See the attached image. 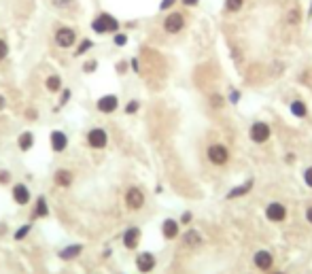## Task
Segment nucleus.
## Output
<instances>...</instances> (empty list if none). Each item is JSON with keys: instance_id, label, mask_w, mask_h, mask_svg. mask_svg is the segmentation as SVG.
Wrapping results in <instances>:
<instances>
[{"instance_id": "40", "label": "nucleus", "mask_w": 312, "mask_h": 274, "mask_svg": "<svg viewBox=\"0 0 312 274\" xmlns=\"http://www.w3.org/2000/svg\"><path fill=\"white\" fill-rule=\"evenodd\" d=\"M2 109H4V98L0 96V111H2Z\"/></svg>"}, {"instance_id": "3", "label": "nucleus", "mask_w": 312, "mask_h": 274, "mask_svg": "<svg viewBox=\"0 0 312 274\" xmlns=\"http://www.w3.org/2000/svg\"><path fill=\"white\" fill-rule=\"evenodd\" d=\"M75 30L73 28H60L58 34H55V43H58L62 49H68V47H73L75 45Z\"/></svg>"}, {"instance_id": "28", "label": "nucleus", "mask_w": 312, "mask_h": 274, "mask_svg": "<svg viewBox=\"0 0 312 274\" xmlns=\"http://www.w3.org/2000/svg\"><path fill=\"white\" fill-rule=\"evenodd\" d=\"M289 22H291V24H300V13H297L295 9L289 13Z\"/></svg>"}, {"instance_id": "39", "label": "nucleus", "mask_w": 312, "mask_h": 274, "mask_svg": "<svg viewBox=\"0 0 312 274\" xmlns=\"http://www.w3.org/2000/svg\"><path fill=\"white\" fill-rule=\"evenodd\" d=\"M183 2H185L187 6H191V4H195V2H197V0H183Z\"/></svg>"}, {"instance_id": "18", "label": "nucleus", "mask_w": 312, "mask_h": 274, "mask_svg": "<svg viewBox=\"0 0 312 274\" xmlns=\"http://www.w3.org/2000/svg\"><path fill=\"white\" fill-rule=\"evenodd\" d=\"M251 187H253V179H249V181L244 183V185H240V187H234L232 192L228 194V198H238V196H244V194L249 192Z\"/></svg>"}, {"instance_id": "32", "label": "nucleus", "mask_w": 312, "mask_h": 274, "mask_svg": "<svg viewBox=\"0 0 312 274\" xmlns=\"http://www.w3.org/2000/svg\"><path fill=\"white\" fill-rule=\"evenodd\" d=\"M304 179H306V185L312 187V168H308L306 174H304Z\"/></svg>"}, {"instance_id": "22", "label": "nucleus", "mask_w": 312, "mask_h": 274, "mask_svg": "<svg viewBox=\"0 0 312 274\" xmlns=\"http://www.w3.org/2000/svg\"><path fill=\"white\" fill-rule=\"evenodd\" d=\"M242 2H244V0H225V9H228V11H240V9H242Z\"/></svg>"}, {"instance_id": "19", "label": "nucleus", "mask_w": 312, "mask_h": 274, "mask_svg": "<svg viewBox=\"0 0 312 274\" xmlns=\"http://www.w3.org/2000/svg\"><path fill=\"white\" fill-rule=\"evenodd\" d=\"M81 251H83V247H81V244H75V247H68V249L60 251V257H62V259H73V257H77V255H79Z\"/></svg>"}, {"instance_id": "12", "label": "nucleus", "mask_w": 312, "mask_h": 274, "mask_svg": "<svg viewBox=\"0 0 312 274\" xmlns=\"http://www.w3.org/2000/svg\"><path fill=\"white\" fill-rule=\"evenodd\" d=\"M13 198H15L17 204H28V200H30V192H28L26 185H15L13 187Z\"/></svg>"}, {"instance_id": "15", "label": "nucleus", "mask_w": 312, "mask_h": 274, "mask_svg": "<svg viewBox=\"0 0 312 274\" xmlns=\"http://www.w3.org/2000/svg\"><path fill=\"white\" fill-rule=\"evenodd\" d=\"M183 242H185L187 247H197V244H202V236L197 234L195 230H187L185 236H183Z\"/></svg>"}, {"instance_id": "33", "label": "nucleus", "mask_w": 312, "mask_h": 274, "mask_svg": "<svg viewBox=\"0 0 312 274\" xmlns=\"http://www.w3.org/2000/svg\"><path fill=\"white\" fill-rule=\"evenodd\" d=\"M176 2V0H164V2H161V6H159V9L161 11H166V9H170V6H172Z\"/></svg>"}, {"instance_id": "8", "label": "nucleus", "mask_w": 312, "mask_h": 274, "mask_svg": "<svg viewBox=\"0 0 312 274\" xmlns=\"http://www.w3.org/2000/svg\"><path fill=\"white\" fill-rule=\"evenodd\" d=\"M266 215L270 221H282L287 217V208L282 204H278V202H272V204L266 208Z\"/></svg>"}, {"instance_id": "5", "label": "nucleus", "mask_w": 312, "mask_h": 274, "mask_svg": "<svg viewBox=\"0 0 312 274\" xmlns=\"http://www.w3.org/2000/svg\"><path fill=\"white\" fill-rule=\"evenodd\" d=\"M228 149H225L223 145H212L208 147V159L212 161V164H217V166H221L228 161Z\"/></svg>"}, {"instance_id": "41", "label": "nucleus", "mask_w": 312, "mask_h": 274, "mask_svg": "<svg viewBox=\"0 0 312 274\" xmlns=\"http://www.w3.org/2000/svg\"><path fill=\"white\" fill-rule=\"evenodd\" d=\"M310 15H312V4H310Z\"/></svg>"}, {"instance_id": "2", "label": "nucleus", "mask_w": 312, "mask_h": 274, "mask_svg": "<svg viewBox=\"0 0 312 274\" xmlns=\"http://www.w3.org/2000/svg\"><path fill=\"white\" fill-rule=\"evenodd\" d=\"M125 204L130 206L132 210H140V208H143V204H145V194L140 192L138 187H132L130 192L125 194Z\"/></svg>"}, {"instance_id": "38", "label": "nucleus", "mask_w": 312, "mask_h": 274, "mask_svg": "<svg viewBox=\"0 0 312 274\" xmlns=\"http://www.w3.org/2000/svg\"><path fill=\"white\" fill-rule=\"evenodd\" d=\"M183 221H185V223H187V221H191V215H189V213H185V215H183Z\"/></svg>"}, {"instance_id": "42", "label": "nucleus", "mask_w": 312, "mask_h": 274, "mask_svg": "<svg viewBox=\"0 0 312 274\" xmlns=\"http://www.w3.org/2000/svg\"><path fill=\"white\" fill-rule=\"evenodd\" d=\"M278 274H282V272H278Z\"/></svg>"}, {"instance_id": "29", "label": "nucleus", "mask_w": 312, "mask_h": 274, "mask_svg": "<svg viewBox=\"0 0 312 274\" xmlns=\"http://www.w3.org/2000/svg\"><path fill=\"white\" fill-rule=\"evenodd\" d=\"M125 43H127V37H125V34H117V37H115V45L121 47V45H125Z\"/></svg>"}, {"instance_id": "30", "label": "nucleus", "mask_w": 312, "mask_h": 274, "mask_svg": "<svg viewBox=\"0 0 312 274\" xmlns=\"http://www.w3.org/2000/svg\"><path fill=\"white\" fill-rule=\"evenodd\" d=\"M70 2H73V0H53V4H55V6H60V9H66Z\"/></svg>"}, {"instance_id": "34", "label": "nucleus", "mask_w": 312, "mask_h": 274, "mask_svg": "<svg viewBox=\"0 0 312 274\" xmlns=\"http://www.w3.org/2000/svg\"><path fill=\"white\" fill-rule=\"evenodd\" d=\"M83 68H85V73H89V70H94V68H96V62H87V64H85Z\"/></svg>"}, {"instance_id": "21", "label": "nucleus", "mask_w": 312, "mask_h": 274, "mask_svg": "<svg viewBox=\"0 0 312 274\" xmlns=\"http://www.w3.org/2000/svg\"><path fill=\"white\" fill-rule=\"evenodd\" d=\"M291 113L297 115V117H306V104H304L302 100H295L291 104Z\"/></svg>"}, {"instance_id": "17", "label": "nucleus", "mask_w": 312, "mask_h": 274, "mask_svg": "<svg viewBox=\"0 0 312 274\" xmlns=\"http://www.w3.org/2000/svg\"><path fill=\"white\" fill-rule=\"evenodd\" d=\"M176 234H179V223H176L174 219H166L164 221V236L166 238H174Z\"/></svg>"}, {"instance_id": "11", "label": "nucleus", "mask_w": 312, "mask_h": 274, "mask_svg": "<svg viewBox=\"0 0 312 274\" xmlns=\"http://www.w3.org/2000/svg\"><path fill=\"white\" fill-rule=\"evenodd\" d=\"M272 255L268 251H259V253H255V266H257L259 270H268L272 266Z\"/></svg>"}, {"instance_id": "36", "label": "nucleus", "mask_w": 312, "mask_h": 274, "mask_svg": "<svg viewBox=\"0 0 312 274\" xmlns=\"http://www.w3.org/2000/svg\"><path fill=\"white\" fill-rule=\"evenodd\" d=\"M306 219H308V221L312 223V206H310V208L306 210Z\"/></svg>"}, {"instance_id": "20", "label": "nucleus", "mask_w": 312, "mask_h": 274, "mask_svg": "<svg viewBox=\"0 0 312 274\" xmlns=\"http://www.w3.org/2000/svg\"><path fill=\"white\" fill-rule=\"evenodd\" d=\"M32 140H34V136H32V132H24V134L19 136V149H24V151H28L32 147Z\"/></svg>"}, {"instance_id": "13", "label": "nucleus", "mask_w": 312, "mask_h": 274, "mask_svg": "<svg viewBox=\"0 0 312 274\" xmlns=\"http://www.w3.org/2000/svg\"><path fill=\"white\" fill-rule=\"evenodd\" d=\"M138 238H140V230H138V228H130V230H127L125 234H123V244H125L127 249H134V247H136V240H138Z\"/></svg>"}, {"instance_id": "14", "label": "nucleus", "mask_w": 312, "mask_h": 274, "mask_svg": "<svg viewBox=\"0 0 312 274\" xmlns=\"http://www.w3.org/2000/svg\"><path fill=\"white\" fill-rule=\"evenodd\" d=\"M66 143H68V138H66L64 132H53L51 134V147L55 151H64L66 149Z\"/></svg>"}, {"instance_id": "31", "label": "nucleus", "mask_w": 312, "mask_h": 274, "mask_svg": "<svg viewBox=\"0 0 312 274\" xmlns=\"http://www.w3.org/2000/svg\"><path fill=\"white\" fill-rule=\"evenodd\" d=\"M125 111H127V113H136V111H138V102H136V100H132L130 104H127V109H125Z\"/></svg>"}, {"instance_id": "6", "label": "nucleus", "mask_w": 312, "mask_h": 274, "mask_svg": "<svg viewBox=\"0 0 312 274\" xmlns=\"http://www.w3.org/2000/svg\"><path fill=\"white\" fill-rule=\"evenodd\" d=\"M87 143H89V147H94V149H102V147H106V143H109V136H106L104 130L96 128V130H89Z\"/></svg>"}, {"instance_id": "7", "label": "nucleus", "mask_w": 312, "mask_h": 274, "mask_svg": "<svg viewBox=\"0 0 312 274\" xmlns=\"http://www.w3.org/2000/svg\"><path fill=\"white\" fill-rule=\"evenodd\" d=\"M270 138V128H268V123H253L251 125V140L253 143H266V140Z\"/></svg>"}, {"instance_id": "37", "label": "nucleus", "mask_w": 312, "mask_h": 274, "mask_svg": "<svg viewBox=\"0 0 312 274\" xmlns=\"http://www.w3.org/2000/svg\"><path fill=\"white\" fill-rule=\"evenodd\" d=\"M68 96H70V94H68V89H64V96H62V104L68 100Z\"/></svg>"}, {"instance_id": "26", "label": "nucleus", "mask_w": 312, "mask_h": 274, "mask_svg": "<svg viewBox=\"0 0 312 274\" xmlns=\"http://www.w3.org/2000/svg\"><path fill=\"white\" fill-rule=\"evenodd\" d=\"M6 53H9V47H6V43H4L2 39H0V60H4Z\"/></svg>"}, {"instance_id": "16", "label": "nucleus", "mask_w": 312, "mask_h": 274, "mask_svg": "<svg viewBox=\"0 0 312 274\" xmlns=\"http://www.w3.org/2000/svg\"><path fill=\"white\" fill-rule=\"evenodd\" d=\"M55 183L62 187H68L70 183H73V172L70 170H58L55 172Z\"/></svg>"}, {"instance_id": "25", "label": "nucleus", "mask_w": 312, "mask_h": 274, "mask_svg": "<svg viewBox=\"0 0 312 274\" xmlns=\"http://www.w3.org/2000/svg\"><path fill=\"white\" fill-rule=\"evenodd\" d=\"M91 45H94V43H91V40H83V43H81V47L77 49V55H81V53H85V51H87V49H91Z\"/></svg>"}, {"instance_id": "10", "label": "nucleus", "mask_w": 312, "mask_h": 274, "mask_svg": "<svg viewBox=\"0 0 312 274\" xmlns=\"http://www.w3.org/2000/svg\"><path fill=\"white\" fill-rule=\"evenodd\" d=\"M117 98L115 96H102L100 100H98V109L102 111V113H113V111L117 109Z\"/></svg>"}, {"instance_id": "4", "label": "nucleus", "mask_w": 312, "mask_h": 274, "mask_svg": "<svg viewBox=\"0 0 312 274\" xmlns=\"http://www.w3.org/2000/svg\"><path fill=\"white\" fill-rule=\"evenodd\" d=\"M183 26H185V19H183L181 13H170V15L166 17V22H164V28H166V32L170 34H176V32H181L183 30Z\"/></svg>"}, {"instance_id": "24", "label": "nucleus", "mask_w": 312, "mask_h": 274, "mask_svg": "<svg viewBox=\"0 0 312 274\" xmlns=\"http://www.w3.org/2000/svg\"><path fill=\"white\" fill-rule=\"evenodd\" d=\"M47 213H49V210H47L45 198H39V202H37V213H34V215H37V217H45Z\"/></svg>"}, {"instance_id": "1", "label": "nucleus", "mask_w": 312, "mask_h": 274, "mask_svg": "<svg viewBox=\"0 0 312 274\" xmlns=\"http://www.w3.org/2000/svg\"><path fill=\"white\" fill-rule=\"evenodd\" d=\"M91 28L98 32V34H104V32H115L119 28V22L113 15H109V13H102V15H98L94 19V24H91Z\"/></svg>"}, {"instance_id": "27", "label": "nucleus", "mask_w": 312, "mask_h": 274, "mask_svg": "<svg viewBox=\"0 0 312 274\" xmlns=\"http://www.w3.org/2000/svg\"><path fill=\"white\" fill-rule=\"evenodd\" d=\"M28 230H30V226H24L21 230H17V232H15V240H21V238L28 234Z\"/></svg>"}, {"instance_id": "9", "label": "nucleus", "mask_w": 312, "mask_h": 274, "mask_svg": "<svg viewBox=\"0 0 312 274\" xmlns=\"http://www.w3.org/2000/svg\"><path fill=\"white\" fill-rule=\"evenodd\" d=\"M136 266H138L140 272H151L155 268V257L151 255V253H143V255H138Z\"/></svg>"}, {"instance_id": "23", "label": "nucleus", "mask_w": 312, "mask_h": 274, "mask_svg": "<svg viewBox=\"0 0 312 274\" xmlns=\"http://www.w3.org/2000/svg\"><path fill=\"white\" fill-rule=\"evenodd\" d=\"M60 85H62L60 77H49V79H47V89H49V91H58Z\"/></svg>"}, {"instance_id": "35", "label": "nucleus", "mask_w": 312, "mask_h": 274, "mask_svg": "<svg viewBox=\"0 0 312 274\" xmlns=\"http://www.w3.org/2000/svg\"><path fill=\"white\" fill-rule=\"evenodd\" d=\"M11 177H9V172H0V183H6Z\"/></svg>"}]
</instances>
